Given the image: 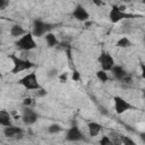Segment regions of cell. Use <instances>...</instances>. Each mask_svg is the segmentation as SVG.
<instances>
[{
	"instance_id": "6da1fadb",
	"label": "cell",
	"mask_w": 145,
	"mask_h": 145,
	"mask_svg": "<svg viewBox=\"0 0 145 145\" xmlns=\"http://www.w3.org/2000/svg\"><path fill=\"white\" fill-rule=\"evenodd\" d=\"M18 84L22 85L27 91H37V89L42 88L35 71H31V72H27L26 75H24L18 80Z\"/></svg>"
},
{
	"instance_id": "7a4b0ae2",
	"label": "cell",
	"mask_w": 145,
	"mask_h": 145,
	"mask_svg": "<svg viewBox=\"0 0 145 145\" xmlns=\"http://www.w3.org/2000/svg\"><path fill=\"white\" fill-rule=\"evenodd\" d=\"M15 45L17 49H19L22 51H32V50L36 49V46H37L32 32H27L23 36L18 37L17 41L15 42Z\"/></svg>"
},
{
	"instance_id": "3957f363",
	"label": "cell",
	"mask_w": 145,
	"mask_h": 145,
	"mask_svg": "<svg viewBox=\"0 0 145 145\" xmlns=\"http://www.w3.org/2000/svg\"><path fill=\"white\" fill-rule=\"evenodd\" d=\"M9 59L12 62V69H11V74H18L25 70H28L31 68L34 67V63L28 60V59H23L16 54H10Z\"/></svg>"
},
{
	"instance_id": "277c9868",
	"label": "cell",
	"mask_w": 145,
	"mask_h": 145,
	"mask_svg": "<svg viewBox=\"0 0 145 145\" xmlns=\"http://www.w3.org/2000/svg\"><path fill=\"white\" fill-rule=\"evenodd\" d=\"M109 20L112 23V24H117L126 18H133V17H136L135 15L133 14H128L123 10V7H119L117 5H113L111 7V9L109 10Z\"/></svg>"
},
{
	"instance_id": "5b68a950",
	"label": "cell",
	"mask_w": 145,
	"mask_h": 145,
	"mask_svg": "<svg viewBox=\"0 0 145 145\" xmlns=\"http://www.w3.org/2000/svg\"><path fill=\"white\" fill-rule=\"evenodd\" d=\"M97 62H99L101 69L105 70V71H111V69L116 65V61H114V58L112 57V54L105 50L101 51V53L97 58Z\"/></svg>"
},
{
	"instance_id": "8992f818",
	"label": "cell",
	"mask_w": 145,
	"mask_h": 145,
	"mask_svg": "<svg viewBox=\"0 0 145 145\" xmlns=\"http://www.w3.org/2000/svg\"><path fill=\"white\" fill-rule=\"evenodd\" d=\"M52 28V25L42 20V19H35L33 22V25H32V33L34 36H37V37H41V36H44L46 33H49Z\"/></svg>"
},
{
	"instance_id": "52a82bcc",
	"label": "cell",
	"mask_w": 145,
	"mask_h": 145,
	"mask_svg": "<svg viewBox=\"0 0 145 145\" xmlns=\"http://www.w3.org/2000/svg\"><path fill=\"white\" fill-rule=\"evenodd\" d=\"M22 120L25 125L27 126H31V125H34L37 119H39V114L35 110H33L31 106H25L24 105V109L22 110Z\"/></svg>"
},
{
	"instance_id": "ba28073f",
	"label": "cell",
	"mask_w": 145,
	"mask_h": 145,
	"mask_svg": "<svg viewBox=\"0 0 145 145\" xmlns=\"http://www.w3.org/2000/svg\"><path fill=\"white\" fill-rule=\"evenodd\" d=\"M113 105H114V111L118 114H122L133 109V105L127 100H125L123 97H121L119 95H116L113 97Z\"/></svg>"
},
{
	"instance_id": "9c48e42d",
	"label": "cell",
	"mask_w": 145,
	"mask_h": 145,
	"mask_svg": "<svg viewBox=\"0 0 145 145\" xmlns=\"http://www.w3.org/2000/svg\"><path fill=\"white\" fill-rule=\"evenodd\" d=\"M85 139L84 133L80 130V128L76 125L71 126L66 131V140L68 142H82Z\"/></svg>"
},
{
	"instance_id": "30bf717a",
	"label": "cell",
	"mask_w": 145,
	"mask_h": 145,
	"mask_svg": "<svg viewBox=\"0 0 145 145\" xmlns=\"http://www.w3.org/2000/svg\"><path fill=\"white\" fill-rule=\"evenodd\" d=\"M111 74L113 76V78L118 82H122V83H130V76L129 74L126 71V69L121 66L114 65V67L111 69Z\"/></svg>"
},
{
	"instance_id": "8fae6325",
	"label": "cell",
	"mask_w": 145,
	"mask_h": 145,
	"mask_svg": "<svg viewBox=\"0 0 145 145\" xmlns=\"http://www.w3.org/2000/svg\"><path fill=\"white\" fill-rule=\"evenodd\" d=\"M71 16L78 22H86L89 19V12L83 5H76V7L72 9Z\"/></svg>"
},
{
	"instance_id": "7c38bea8",
	"label": "cell",
	"mask_w": 145,
	"mask_h": 145,
	"mask_svg": "<svg viewBox=\"0 0 145 145\" xmlns=\"http://www.w3.org/2000/svg\"><path fill=\"white\" fill-rule=\"evenodd\" d=\"M3 135L8 138H11V139H18V138L23 137L24 131L20 127H16V126L11 125V126L3 127Z\"/></svg>"
},
{
	"instance_id": "4fadbf2b",
	"label": "cell",
	"mask_w": 145,
	"mask_h": 145,
	"mask_svg": "<svg viewBox=\"0 0 145 145\" xmlns=\"http://www.w3.org/2000/svg\"><path fill=\"white\" fill-rule=\"evenodd\" d=\"M87 129H88V134L91 137H96L100 134V131L102 130V126L99 122L91 121L87 123Z\"/></svg>"
},
{
	"instance_id": "5bb4252c",
	"label": "cell",
	"mask_w": 145,
	"mask_h": 145,
	"mask_svg": "<svg viewBox=\"0 0 145 145\" xmlns=\"http://www.w3.org/2000/svg\"><path fill=\"white\" fill-rule=\"evenodd\" d=\"M9 33H10V35L11 36H14V37H20V36H23L24 34H26L27 33V31L23 27V26H20V25H18V24H15V25H12L11 27H10V29H9Z\"/></svg>"
},
{
	"instance_id": "9a60e30c",
	"label": "cell",
	"mask_w": 145,
	"mask_h": 145,
	"mask_svg": "<svg viewBox=\"0 0 145 145\" xmlns=\"http://www.w3.org/2000/svg\"><path fill=\"white\" fill-rule=\"evenodd\" d=\"M0 125L2 127H7V126H11L12 125V122H11V116L5 109H2L0 111Z\"/></svg>"
},
{
	"instance_id": "2e32d148",
	"label": "cell",
	"mask_w": 145,
	"mask_h": 145,
	"mask_svg": "<svg viewBox=\"0 0 145 145\" xmlns=\"http://www.w3.org/2000/svg\"><path fill=\"white\" fill-rule=\"evenodd\" d=\"M44 39H45V42H46L48 46H50V48L57 46V45L59 44V41H58L57 36H56L53 33H51V32L46 33V34L44 35Z\"/></svg>"
},
{
	"instance_id": "e0dca14e",
	"label": "cell",
	"mask_w": 145,
	"mask_h": 145,
	"mask_svg": "<svg viewBox=\"0 0 145 145\" xmlns=\"http://www.w3.org/2000/svg\"><path fill=\"white\" fill-rule=\"evenodd\" d=\"M116 45H117L118 48L125 49V48H130V46H133V42H131L127 36H122V37H120V39L116 42Z\"/></svg>"
},
{
	"instance_id": "ac0fdd59",
	"label": "cell",
	"mask_w": 145,
	"mask_h": 145,
	"mask_svg": "<svg viewBox=\"0 0 145 145\" xmlns=\"http://www.w3.org/2000/svg\"><path fill=\"white\" fill-rule=\"evenodd\" d=\"M96 77H97V79H99L100 82H102V83H106V82L110 80V77H109V75H108V71L102 70V69L96 71Z\"/></svg>"
},
{
	"instance_id": "d6986e66",
	"label": "cell",
	"mask_w": 145,
	"mask_h": 145,
	"mask_svg": "<svg viewBox=\"0 0 145 145\" xmlns=\"http://www.w3.org/2000/svg\"><path fill=\"white\" fill-rule=\"evenodd\" d=\"M62 129H63V128H62L60 125H58V123H52V125H50V126L48 127L49 134H58V133L62 131Z\"/></svg>"
},
{
	"instance_id": "ffe728a7",
	"label": "cell",
	"mask_w": 145,
	"mask_h": 145,
	"mask_svg": "<svg viewBox=\"0 0 145 145\" xmlns=\"http://www.w3.org/2000/svg\"><path fill=\"white\" fill-rule=\"evenodd\" d=\"M99 143H100V145H113L112 139L110 138V136H106V135H103V136L100 138Z\"/></svg>"
},
{
	"instance_id": "44dd1931",
	"label": "cell",
	"mask_w": 145,
	"mask_h": 145,
	"mask_svg": "<svg viewBox=\"0 0 145 145\" xmlns=\"http://www.w3.org/2000/svg\"><path fill=\"white\" fill-rule=\"evenodd\" d=\"M122 144H127V145H135V140H133L131 138H129L128 136H122Z\"/></svg>"
},
{
	"instance_id": "7402d4cb",
	"label": "cell",
	"mask_w": 145,
	"mask_h": 145,
	"mask_svg": "<svg viewBox=\"0 0 145 145\" xmlns=\"http://www.w3.org/2000/svg\"><path fill=\"white\" fill-rule=\"evenodd\" d=\"M9 3V1L8 0H0V9L1 10H3L6 7H7V5Z\"/></svg>"
},
{
	"instance_id": "603a6c76",
	"label": "cell",
	"mask_w": 145,
	"mask_h": 145,
	"mask_svg": "<svg viewBox=\"0 0 145 145\" xmlns=\"http://www.w3.org/2000/svg\"><path fill=\"white\" fill-rule=\"evenodd\" d=\"M32 99H25L24 101H23V104L25 105V106H31V104H32Z\"/></svg>"
},
{
	"instance_id": "cb8c5ba5",
	"label": "cell",
	"mask_w": 145,
	"mask_h": 145,
	"mask_svg": "<svg viewBox=\"0 0 145 145\" xmlns=\"http://www.w3.org/2000/svg\"><path fill=\"white\" fill-rule=\"evenodd\" d=\"M140 75L145 79V63H142L140 65Z\"/></svg>"
},
{
	"instance_id": "d4e9b609",
	"label": "cell",
	"mask_w": 145,
	"mask_h": 145,
	"mask_svg": "<svg viewBox=\"0 0 145 145\" xmlns=\"http://www.w3.org/2000/svg\"><path fill=\"white\" fill-rule=\"evenodd\" d=\"M79 78H80L79 72H78V71H74V72H72V79H74V80H78Z\"/></svg>"
},
{
	"instance_id": "484cf974",
	"label": "cell",
	"mask_w": 145,
	"mask_h": 145,
	"mask_svg": "<svg viewBox=\"0 0 145 145\" xmlns=\"http://www.w3.org/2000/svg\"><path fill=\"white\" fill-rule=\"evenodd\" d=\"M66 79H67V75H66V74L60 76V82H62V83H63V82H66Z\"/></svg>"
},
{
	"instance_id": "4316f807",
	"label": "cell",
	"mask_w": 145,
	"mask_h": 145,
	"mask_svg": "<svg viewBox=\"0 0 145 145\" xmlns=\"http://www.w3.org/2000/svg\"><path fill=\"white\" fill-rule=\"evenodd\" d=\"M94 2L97 5V6H100V5H102V2L101 1H99V0H94Z\"/></svg>"
},
{
	"instance_id": "83f0119b",
	"label": "cell",
	"mask_w": 145,
	"mask_h": 145,
	"mask_svg": "<svg viewBox=\"0 0 145 145\" xmlns=\"http://www.w3.org/2000/svg\"><path fill=\"white\" fill-rule=\"evenodd\" d=\"M143 96H144V99H145V87H144V89H143Z\"/></svg>"
},
{
	"instance_id": "f1b7e54d",
	"label": "cell",
	"mask_w": 145,
	"mask_h": 145,
	"mask_svg": "<svg viewBox=\"0 0 145 145\" xmlns=\"http://www.w3.org/2000/svg\"><path fill=\"white\" fill-rule=\"evenodd\" d=\"M123 1H125V2H130L131 0H123Z\"/></svg>"
},
{
	"instance_id": "f546056e",
	"label": "cell",
	"mask_w": 145,
	"mask_h": 145,
	"mask_svg": "<svg viewBox=\"0 0 145 145\" xmlns=\"http://www.w3.org/2000/svg\"><path fill=\"white\" fill-rule=\"evenodd\" d=\"M143 42H144V45H145V36H144V39H143Z\"/></svg>"
},
{
	"instance_id": "4dcf8cb0",
	"label": "cell",
	"mask_w": 145,
	"mask_h": 145,
	"mask_svg": "<svg viewBox=\"0 0 145 145\" xmlns=\"http://www.w3.org/2000/svg\"><path fill=\"white\" fill-rule=\"evenodd\" d=\"M143 2H144V5H145V0H143Z\"/></svg>"
}]
</instances>
